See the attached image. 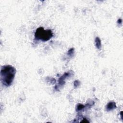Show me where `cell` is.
<instances>
[{
	"mask_svg": "<svg viewBox=\"0 0 123 123\" xmlns=\"http://www.w3.org/2000/svg\"><path fill=\"white\" fill-rule=\"evenodd\" d=\"M16 69L10 65L3 66L1 70V80L2 84L6 86H10L14 79Z\"/></svg>",
	"mask_w": 123,
	"mask_h": 123,
	"instance_id": "1",
	"label": "cell"
},
{
	"mask_svg": "<svg viewBox=\"0 0 123 123\" xmlns=\"http://www.w3.org/2000/svg\"><path fill=\"white\" fill-rule=\"evenodd\" d=\"M53 33L51 30H44L42 27H40L36 30L35 33V39L37 40H40L42 41L49 40L53 37Z\"/></svg>",
	"mask_w": 123,
	"mask_h": 123,
	"instance_id": "2",
	"label": "cell"
},
{
	"mask_svg": "<svg viewBox=\"0 0 123 123\" xmlns=\"http://www.w3.org/2000/svg\"><path fill=\"white\" fill-rule=\"evenodd\" d=\"M116 108V103L114 102H110L106 106V110L107 111H110L115 109Z\"/></svg>",
	"mask_w": 123,
	"mask_h": 123,
	"instance_id": "3",
	"label": "cell"
},
{
	"mask_svg": "<svg viewBox=\"0 0 123 123\" xmlns=\"http://www.w3.org/2000/svg\"><path fill=\"white\" fill-rule=\"evenodd\" d=\"M70 73H66L62 76H61V78L59 79V84L60 85H62L65 84V79L70 75Z\"/></svg>",
	"mask_w": 123,
	"mask_h": 123,
	"instance_id": "4",
	"label": "cell"
},
{
	"mask_svg": "<svg viewBox=\"0 0 123 123\" xmlns=\"http://www.w3.org/2000/svg\"><path fill=\"white\" fill-rule=\"evenodd\" d=\"M95 45H96V47L98 49H100L101 48V40L98 37H97L95 39Z\"/></svg>",
	"mask_w": 123,
	"mask_h": 123,
	"instance_id": "5",
	"label": "cell"
},
{
	"mask_svg": "<svg viewBox=\"0 0 123 123\" xmlns=\"http://www.w3.org/2000/svg\"><path fill=\"white\" fill-rule=\"evenodd\" d=\"M85 108V106L82 105V104H79L78 105V106H77V110H78V111H81L83 109H84Z\"/></svg>",
	"mask_w": 123,
	"mask_h": 123,
	"instance_id": "6",
	"label": "cell"
},
{
	"mask_svg": "<svg viewBox=\"0 0 123 123\" xmlns=\"http://www.w3.org/2000/svg\"><path fill=\"white\" fill-rule=\"evenodd\" d=\"M117 23L118 24H121L122 23V20L121 19H119L118 21H117Z\"/></svg>",
	"mask_w": 123,
	"mask_h": 123,
	"instance_id": "7",
	"label": "cell"
}]
</instances>
